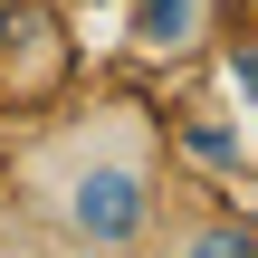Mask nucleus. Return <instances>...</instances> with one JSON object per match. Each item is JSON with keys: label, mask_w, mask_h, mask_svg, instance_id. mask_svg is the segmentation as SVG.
<instances>
[{"label": "nucleus", "mask_w": 258, "mask_h": 258, "mask_svg": "<svg viewBox=\"0 0 258 258\" xmlns=\"http://www.w3.org/2000/svg\"><path fill=\"white\" fill-rule=\"evenodd\" d=\"M0 239H10V230H0Z\"/></svg>", "instance_id": "nucleus-6"}, {"label": "nucleus", "mask_w": 258, "mask_h": 258, "mask_svg": "<svg viewBox=\"0 0 258 258\" xmlns=\"http://www.w3.org/2000/svg\"><path fill=\"white\" fill-rule=\"evenodd\" d=\"M201 29V0H134V38L144 48H182Z\"/></svg>", "instance_id": "nucleus-3"}, {"label": "nucleus", "mask_w": 258, "mask_h": 258, "mask_svg": "<svg viewBox=\"0 0 258 258\" xmlns=\"http://www.w3.org/2000/svg\"><path fill=\"white\" fill-rule=\"evenodd\" d=\"M38 211L67 249H144L163 220V172L134 115L77 124L38 153Z\"/></svg>", "instance_id": "nucleus-1"}, {"label": "nucleus", "mask_w": 258, "mask_h": 258, "mask_svg": "<svg viewBox=\"0 0 258 258\" xmlns=\"http://www.w3.org/2000/svg\"><path fill=\"white\" fill-rule=\"evenodd\" d=\"M182 249H211V258H249V249H258V220H201V230H182Z\"/></svg>", "instance_id": "nucleus-4"}, {"label": "nucleus", "mask_w": 258, "mask_h": 258, "mask_svg": "<svg viewBox=\"0 0 258 258\" xmlns=\"http://www.w3.org/2000/svg\"><path fill=\"white\" fill-rule=\"evenodd\" d=\"M230 86H239V96H258V48H230Z\"/></svg>", "instance_id": "nucleus-5"}, {"label": "nucleus", "mask_w": 258, "mask_h": 258, "mask_svg": "<svg viewBox=\"0 0 258 258\" xmlns=\"http://www.w3.org/2000/svg\"><path fill=\"white\" fill-rule=\"evenodd\" d=\"M172 144H182L201 172H239V163H249V134H239L230 115H182V124H172Z\"/></svg>", "instance_id": "nucleus-2"}]
</instances>
